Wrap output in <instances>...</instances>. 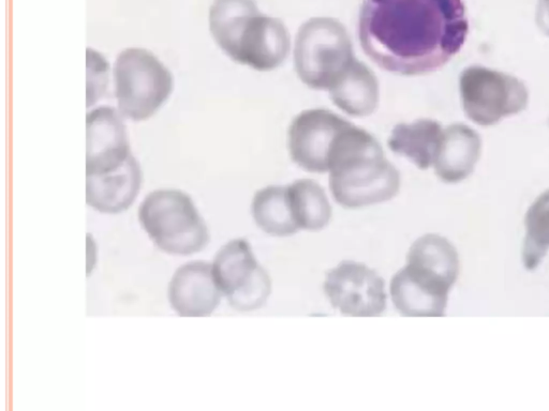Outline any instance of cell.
I'll use <instances>...</instances> for the list:
<instances>
[{"mask_svg":"<svg viewBox=\"0 0 549 411\" xmlns=\"http://www.w3.org/2000/svg\"><path fill=\"white\" fill-rule=\"evenodd\" d=\"M468 32L464 0H364L358 16L362 51L378 67L405 76L445 66Z\"/></svg>","mask_w":549,"mask_h":411,"instance_id":"6da1fadb","label":"cell"},{"mask_svg":"<svg viewBox=\"0 0 549 411\" xmlns=\"http://www.w3.org/2000/svg\"><path fill=\"white\" fill-rule=\"evenodd\" d=\"M329 187L343 208L385 203L398 194L400 174L375 137L350 123L339 134L329 157Z\"/></svg>","mask_w":549,"mask_h":411,"instance_id":"7a4b0ae2","label":"cell"},{"mask_svg":"<svg viewBox=\"0 0 549 411\" xmlns=\"http://www.w3.org/2000/svg\"><path fill=\"white\" fill-rule=\"evenodd\" d=\"M458 276L456 247L446 238L427 233L411 245L406 267L391 281L393 304L402 316H444Z\"/></svg>","mask_w":549,"mask_h":411,"instance_id":"3957f363","label":"cell"},{"mask_svg":"<svg viewBox=\"0 0 549 411\" xmlns=\"http://www.w3.org/2000/svg\"><path fill=\"white\" fill-rule=\"evenodd\" d=\"M139 221L152 242L167 254L191 255L209 242L205 221L181 191L151 192L140 205Z\"/></svg>","mask_w":549,"mask_h":411,"instance_id":"277c9868","label":"cell"},{"mask_svg":"<svg viewBox=\"0 0 549 411\" xmlns=\"http://www.w3.org/2000/svg\"><path fill=\"white\" fill-rule=\"evenodd\" d=\"M354 57L348 31L332 18H314L298 29L295 71L311 89L329 90L349 69Z\"/></svg>","mask_w":549,"mask_h":411,"instance_id":"5b68a950","label":"cell"},{"mask_svg":"<svg viewBox=\"0 0 549 411\" xmlns=\"http://www.w3.org/2000/svg\"><path fill=\"white\" fill-rule=\"evenodd\" d=\"M114 79L118 110L134 121L150 118L173 90L171 72L144 48H127L117 56Z\"/></svg>","mask_w":549,"mask_h":411,"instance_id":"8992f818","label":"cell"},{"mask_svg":"<svg viewBox=\"0 0 549 411\" xmlns=\"http://www.w3.org/2000/svg\"><path fill=\"white\" fill-rule=\"evenodd\" d=\"M459 90L467 117L484 126L518 114L529 100L526 86L517 77L481 66L462 72Z\"/></svg>","mask_w":549,"mask_h":411,"instance_id":"52a82bcc","label":"cell"},{"mask_svg":"<svg viewBox=\"0 0 549 411\" xmlns=\"http://www.w3.org/2000/svg\"><path fill=\"white\" fill-rule=\"evenodd\" d=\"M213 273L222 296L237 311L262 308L271 293L268 273L257 262L246 239H234L219 249Z\"/></svg>","mask_w":549,"mask_h":411,"instance_id":"ba28073f","label":"cell"},{"mask_svg":"<svg viewBox=\"0 0 549 411\" xmlns=\"http://www.w3.org/2000/svg\"><path fill=\"white\" fill-rule=\"evenodd\" d=\"M324 292L333 308L343 315L377 317L386 309L384 280L360 262L343 260L328 271Z\"/></svg>","mask_w":549,"mask_h":411,"instance_id":"9c48e42d","label":"cell"},{"mask_svg":"<svg viewBox=\"0 0 549 411\" xmlns=\"http://www.w3.org/2000/svg\"><path fill=\"white\" fill-rule=\"evenodd\" d=\"M351 122L327 109H308L296 116L289 128L293 162L310 173H327L335 142Z\"/></svg>","mask_w":549,"mask_h":411,"instance_id":"30bf717a","label":"cell"},{"mask_svg":"<svg viewBox=\"0 0 549 411\" xmlns=\"http://www.w3.org/2000/svg\"><path fill=\"white\" fill-rule=\"evenodd\" d=\"M290 46L285 24L259 11L246 22L228 56L254 70L270 71L285 62Z\"/></svg>","mask_w":549,"mask_h":411,"instance_id":"8fae6325","label":"cell"},{"mask_svg":"<svg viewBox=\"0 0 549 411\" xmlns=\"http://www.w3.org/2000/svg\"><path fill=\"white\" fill-rule=\"evenodd\" d=\"M119 110L101 106L87 114L86 176L119 168L131 156L128 134Z\"/></svg>","mask_w":549,"mask_h":411,"instance_id":"7c38bea8","label":"cell"},{"mask_svg":"<svg viewBox=\"0 0 549 411\" xmlns=\"http://www.w3.org/2000/svg\"><path fill=\"white\" fill-rule=\"evenodd\" d=\"M172 309L181 317H207L220 304L222 293L213 273V264L196 260L182 264L168 284Z\"/></svg>","mask_w":549,"mask_h":411,"instance_id":"4fadbf2b","label":"cell"},{"mask_svg":"<svg viewBox=\"0 0 549 411\" xmlns=\"http://www.w3.org/2000/svg\"><path fill=\"white\" fill-rule=\"evenodd\" d=\"M141 185V167L131 155L115 171L86 176V201L101 213L117 214L131 207Z\"/></svg>","mask_w":549,"mask_h":411,"instance_id":"5bb4252c","label":"cell"},{"mask_svg":"<svg viewBox=\"0 0 549 411\" xmlns=\"http://www.w3.org/2000/svg\"><path fill=\"white\" fill-rule=\"evenodd\" d=\"M482 140L479 133L463 123L443 128L433 168L435 175L446 183L467 179L481 157Z\"/></svg>","mask_w":549,"mask_h":411,"instance_id":"9a60e30c","label":"cell"},{"mask_svg":"<svg viewBox=\"0 0 549 411\" xmlns=\"http://www.w3.org/2000/svg\"><path fill=\"white\" fill-rule=\"evenodd\" d=\"M328 91L335 105L353 117L374 114L380 100L379 82L375 73L357 59Z\"/></svg>","mask_w":549,"mask_h":411,"instance_id":"2e32d148","label":"cell"},{"mask_svg":"<svg viewBox=\"0 0 549 411\" xmlns=\"http://www.w3.org/2000/svg\"><path fill=\"white\" fill-rule=\"evenodd\" d=\"M443 127L432 119H418L395 125L387 144L398 156L409 159L419 169L433 165Z\"/></svg>","mask_w":549,"mask_h":411,"instance_id":"e0dca14e","label":"cell"},{"mask_svg":"<svg viewBox=\"0 0 549 411\" xmlns=\"http://www.w3.org/2000/svg\"><path fill=\"white\" fill-rule=\"evenodd\" d=\"M251 213L259 228L270 236L288 237L300 230L291 210L287 187L270 185L257 191Z\"/></svg>","mask_w":549,"mask_h":411,"instance_id":"ac0fdd59","label":"cell"},{"mask_svg":"<svg viewBox=\"0 0 549 411\" xmlns=\"http://www.w3.org/2000/svg\"><path fill=\"white\" fill-rule=\"evenodd\" d=\"M287 188L297 227L311 231L325 228L332 219V206L321 185L310 179H300Z\"/></svg>","mask_w":549,"mask_h":411,"instance_id":"d6986e66","label":"cell"},{"mask_svg":"<svg viewBox=\"0 0 549 411\" xmlns=\"http://www.w3.org/2000/svg\"><path fill=\"white\" fill-rule=\"evenodd\" d=\"M526 237L522 246V263L529 271L535 270L549 249V190L531 205L524 217Z\"/></svg>","mask_w":549,"mask_h":411,"instance_id":"ffe728a7","label":"cell"},{"mask_svg":"<svg viewBox=\"0 0 549 411\" xmlns=\"http://www.w3.org/2000/svg\"><path fill=\"white\" fill-rule=\"evenodd\" d=\"M535 21L538 28L549 37V0H538Z\"/></svg>","mask_w":549,"mask_h":411,"instance_id":"44dd1931","label":"cell"}]
</instances>
